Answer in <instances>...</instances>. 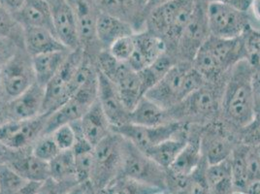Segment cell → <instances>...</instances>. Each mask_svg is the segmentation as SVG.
Listing matches in <instances>:
<instances>
[{"label":"cell","instance_id":"f5cc1de1","mask_svg":"<svg viewBox=\"0 0 260 194\" xmlns=\"http://www.w3.org/2000/svg\"><path fill=\"white\" fill-rule=\"evenodd\" d=\"M249 11L255 21L260 22V0H251Z\"/></svg>","mask_w":260,"mask_h":194},{"label":"cell","instance_id":"f6af8a7d","mask_svg":"<svg viewBox=\"0 0 260 194\" xmlns=\"http://www.w3.org/2000/svg\"><path fill=\"white\" fill-rule=\"evenodd\" d=\"M149 2L150 0H134L136 14H137V21H136V27H135L136 33H137V28L144 26V12L146 10Z\"/></svg>","mask_w":260,"mask_h":194},{"label":"cell","instance_id":"ab89813d","mask_svg":"<svg viewBox=\"0 0 260 194\" xmlns=\"http://www.w3.org/2000/svg\"><path fill=\"white\" fill-rule=\"evenodd\" d=\"M135 49V40L134 34L122 37L117 40L115 43L109 48V52L115 58L119 61L127 62L132 56Z\"/></svg>","mask_w":260,"mask_h":194},{"label":"cell","instance_id":"d6986e66","mask_svg":"<svg viewBox=\"0 0 260 194\" xmlns=\"http://www.w3.org/2000/svg\"><path fill=\"white\" fill-rule=\"evenodd\" d=\"M204 158L200 148V125L189 124L188 139L167 172L174 177H189L201 166Z\"/></svg>","mask_w":260,"mask_h":194},{"label":"cell","instance_id":"91938a15","mask_svg":"<svg viewBox=\"0 0 260 194\" xmlns=\"http://www.w3.org/2000/svg\"><path fill=\"white\" fill-rule=\"evenodd\" d=\"M2 94V88H1V79H0V95Z\"/></svg>","mask_w":260,"mask_h":194},{"label":"cell","instance_id":"4316f807","mask_svg":"<svg viewBox=\"0 0 260 194\" xmlns=\"http://www.w3.org/2000/svg\"><path fill=\"white\" fill-rule=\"evenodd\" d=\"M188 132L189 124H187L171 138L162 141L145 153L156 163H158L160 166H162L163 168L168 169V167L178 156V154L184 149L188 139Z\"/></svg>","mask_w":260,"mask_h":194},{"label":"cell","instance_id":"ac0fdd59","mask_svg":"<svg viewBox=\"0 0 260 194\" xmlns=\"http://www.w3.org/2000/svg\"><path fill=\"white\" fill-rule=\"evenodd\" d=\"M98 100L111 127L129 123L130 111L123 105L117 86L106 76L98 72Z\"/></svg>","mask_w":260,"mask_h":194},{"label":"cell","instance_id":"94428289","mask_svg":"<svg viewBox=\"0 0 260 194\" xmlns=\"http://www.w3.org/2000/svg\"><path fill=\"white\" fill-rule=\"evenodd\" d=\"M234 194H246V193H244V192H235V193Z\"/></svg>","mask_w":260,"mask_h":194},{"label":"cell","instance_id":"7dc6e473","mask_svg":"<svg viewBox=\"0 0 260 194\" xmlns=\"http://www.w3.org/2000/svg\"><path fill=\"white\" fill-rule=\"evenodd\" d=\"M253 101L255 116H260V74L253 77Z\"/></svg>","mask_w":260,"mask_h":194},{"label":"cell","instance_id":"4fadbf2b","mask_svg":"<svg viewBox=\"0 0 260 194\" xmlns=\"http://www.w3.org/2000/svg\"><path fill=\"white\" fill-rule=\"evenodd\" d=\"M208 0H195V7L189 22L176 46L173 55L178 61L192 62L195 54L211 36L207 21Z\"/></svg>","mask_w":260,"mask_h":194},{"label":"cell","instance_id":"7c38bea8","mask_svg":"<svg viewBox=\"0 0 260 194\" xmlns=\"http://www.w3.org/2000/svg\"><path fill=\"white\" fill-rule=\"evenodd\" d=\"M2 94L11 100L19 96L36 82L32 57L24 48H19L11 58L0 68Z\"/></svg>","mask_w":260,"mask_h":194},{"label":"cell","instance_id":"44dd1931","mask_svg":"<svg viewBox=\"0 0 260 194\" xmlns=\"http://www.w3.org/2000/svg\"><path fill=\"white\" fill-rule=\"evenodd\" d=\"M45 86L35 82L19 96L9 101L11 120H23L43 115Z\"/></svg>","mask_w":260,"mask_h":194},{"label":"cell","instance_id":"83f0119b","mask_svg":"<svg viewBox=\"0 0 260 194\" xmlns=\"http://www.w3.org/2000/svg\"><path fill=\"white\" fill-rule=\"evenodd\" d=\"M173 121L168 111L161 108L148 97L143 96L138 104L130 111L129 123L140 126H158Z\"/></svg>","mask_w":260,"mask_h":194},{"label":"cell","instance_id":"e0dca14e","mask_svg":"<svg viewBox=\"0 0 260 194\" xmlns=\"http://www.w3.org/2000/svg\"><path fill=\"white\" fill-rule=\"evenodd\" d=\"M54 33L70 51L81 49L76 15L67 0H55L51 4Z\"/></svg>","mask_w":260,"mask_h":194},{"label":"cell","instance_id":"2e32d148","mask_svg":"<svg viewBox=\"0 0 260 194\" xmlns=\"http://www.w3.org/2000/svg\"><path fill=\"white\" fill-rule=\"evenodd\" d=\"M76 15L81 49L92 60L102 50L98 40L96 24L99 15L94 0H67Z\"/></svg>","mask_w":260,"mask_h":194},{"label":"cell","instance_id":"9f6ffc18","mask_svg":"<svg viewBox=\"0 0 260 194\" xmlns=\"http://www.w3.org/2000/svg\"><path fill=\"white\" fill-rule=\"evenodd\" d=\"M252 147H253V150H254V152L256 154V157H257L260 164V144L257 146H252Z\"/></svg>","mask_w":260,"mask_h":194},{"label":"cell","instance_id":"8fae6325","mask_svg":"<svg viewBox=\"0 0 260 194\" xmlns=\"http://www.w3.org/2000/svg\"><path fill=\"white\" fill-rule=\"evenodd\" d=\"M84 56L85 53L82 49L72 51L59 71L45 86L44 115L50 116L72 97L71 83Z\"/></svg>","mask_w":260,"mask_h":194},{"label":"cell","instance_id":"e575fe53","mask_svg":"<svg viewBox=\"0 0 260 194\" xmlns=\"http://www.w3.org/2000/svg\"><path fill=\"white\" fill-rule=\"evenodd\" d=\"M0 38L12 39L23 47V27L0 3Z\"/></svg>","mask_w":260,"mask_h":194},{"label":"cell","instance_id":"ffe728a7","mask_svg":"<svg viewBox=\"0 0 260 194\" xmlns=\"http://www.w3.org/2000/svg\"><path fill=\"white\" fill-rule=\"evenodd\" d=\"M134 40L135 49L126 63L136 72L152 64L167 52V46L162 39L146 29L134 33Z\"/></svg>","mask_w":260,"mask_h":194},{"label":"cell","instance_id":"3957f363","mask_svg":"<svg viewBox=\"0 0 260 194\" xmlns=\"http://www.w3.org/2000/svg\"><path fill=\"white\" fill-rule=\"evenodd\" d=\"M206 84L192 62L178 61L144 96L169 111Z\"/></svg>","mask_w":260,"mask_h":194},{"label":"cell","instance_id":"6125c7cd","mask_svg":"<svg viewBox=\"0 0 260 194\" xmlns=\"http://www.w3.org/2000/svg\"><path fill=\"white\" fill-rule=\"evenodd\" d=\"M94 1H95V2H98V0H94Z\"/></svg>","mask_w":260,"mask_h":194},{"label":"cell","instance_id":"cb8c5ba5","mask_svg":"<svg viewBox=\"0 0 260 194\" xmlns=\"http://www.w3.org/2000/svg\"><path fill=\"white\" fill-rule=\"evenodd\" d=\"M23 48L30 56L68 50L53 31L42 27H23Z\"/></svg>","mask_w":260,"mask_h":194},{"label":"cell","instance_id":"7402d4cb","mask_svg":"<svg viewBox=\"0 0 260 194\" xmlns=\"http://www.w3.org/2000/svg\"><path fill=\"white\" fill-rule=\"evenodd\" d=\"M13 16L22 27H42L54 33L52 7L46 0H24Z\"/></svg>","mask_w":260,"mask_h":194},{"label":"cell","instance_id":"d4e9b609","mask_svg":"<svg viewBox=\"0 0 260 194\" xmlns=\"http://www.w3.org/2000/svg\"><path fill=\"white\" fill-rule=\"evenodd\" d=\"M136 33L133 25L117 17L99 12L96 24L98 40L102 50H109L112 44L122 37Z\"/></svg>","mask_w":260,"mask_h":194},{"label":"cell","instance_id":"836d02e7","mask_svg":"<svg viewBox=\"0 0 260 194\" xmlns=\"http://www.w3.org/2000/svg\"><path fill=\"white\" fill-rule=\"evenodd\" d=\"M50 177L57 181L77 180L75 159L72 150L60 151L49 162Z\"/></svg>","mask_w":260,"mask_h":194},{"label":"cell","instance_id":"5b68a950","mask_svg":"<svg viewBox=\"0 0 260 194\" xmlns=\"http://www.w3.org/2000/svg\"><path fill=\"white\" fill-rule=\"evenodd\" d=\"M226 76L216 83H206L186 97L182 103L169 110L171 119L186 124L204 125L219 119Z\"/></svg>","mask_w":260,"mask_h":194},{"label":"cell","instance_id":"1f68e13d","mask_svg":"<svg viewBox=\"0 0 260 194\" xmlns=\"http://www.w3.org/2000/svg\"><path fill=\"white\" fill-rule=\"evenodd\" d=\"M177 62L178 59L173 54L166 52L156 60H154L152 64L139 71L138 73L141 78L142 86L145 94L152 86H155Z\"/></svg>","mask_w":260,"mask_h":194},{"label":"cell","instance_id":"db71d44e","mask_svg":"<svg viewBox=\"0 0 260 194\" xmlns=\"http://www.w3.org/2000/svg\"><path fill=\"white\" fill-rule=\"evenodd\" d=\"M244 193L260 194V181L249 184V187L247 188V190Z\"/></svg>","mask_w":260,"mask_h":194},{"label":"cell","instance_id":"484cf974","mask_svg":"<svg viewBox=\"0 0 260 194\" xmlns=\"http://www.w3.org/2000/svg\"><path fill=\"white\" fill-rule=\"evenodd\" d=\"M79 122L84 137L93 147H95L112 131L111 124L98 100L87 110Z\"/></svg>","mask_w":260,"mask_h":194},{"label":"cell","instance_id":"f907efd6","mask_svg":"<svg viewBox=\"0 0 260 194\" xmlns=\"http://www.w3.org/2000/svg\"><path fill=\"white\" fill-rule=\"evenodd\" d=\"M40 184L41 183H39V182L27 181L15 194H37L38 189L40 187Z\"/></svg>","mask_w":260,"mask_h":194},{"label":"cell","instance_id":"c3c4849f","mask_svg":"<svg viewBox=\"0 0 260 194\" xmlns=\"http://www.w3.org/2000/svg\"><path fill=\"white\" fill-rule=\"evenodd\" d=\"M17 151H18L9 149L8 147L0 143V164H7L11 161Z\"/></svg>","mask_w":260,"mask_h":194},{"label":"cell","instance_id":"681fc988","mask_svg":"<svg viewBox=\"0 0 260 194\" xmlns=\"http://www.w3.org/2000/svg\"><path fill=\"white\" fill-rule=\"evenodd\" d=\"M217 1L223 2L238 10L244 12H249V6L251 3V0H217Z\"/></svg>","mask_w":260,"mask_h":194},{"label":"cell","instance_id":"5bb4252c","mask_svg":"<svg viewBox=\"0 0 260 194\" xmlns=\"http://www.w3.org/2000/svg\"><path fill=\"white\" fill-rule=\"evenodd\" d=\"M187 124L178 121H171L158 126H140L133 123H125L116 127H111L113 132L119 134L139 150L146 152L151 148L171 138Z\"/></svg>","mask_w":260,"mask_h":194},{"label":"cell","instance_id":"6f0895ef","mask_svg":"<svg viewBox=\"0 0 260 194\" xmlns=\"http://www.w3.org/2000/svg\"><path fill=\"white\" fill-rule=\"evenodd\" d=\"M152 194H169L167 191H164V190H159V191H156V192H154V193Z\"/></svg>","mask_w":260,"mask_h":194},{"label":"cell","instance_id":"ee69618b","mask_svg":"<svg viewBox=\"0 0 260 194\" xmlns=\"http://www.w3.org/2000/svg\"><path fill=\"white\" fill-rule=\"evenodd\" d=\"M19 48H23L12 39L0 38V68L5 64Z\"/></svg>","mask_w":260,"mask_h":194},{"label":"cell","instance_id":"bcb514c9","mask_svg":"<svg viewBox=\"0 0 260 194\" xmlns=\"http://www.w3.org/2000/svg\"><path fill=\"white\" fill-rule=\"evenodd\" d=\"M9 101L10 100L3 94L0 95V126L11 120L9 114Z\"/></svg>","mask_w":260,"mask_h":194},{"label":"cell","instance_id":"f546056e","mask_svg":"<svg viewBox=\"0 0 260 194\" xmlns=\"http://www.w3.org/2000/svg\"><path fill=\"white\" fill-rule=\"evenodd\" d=\"M205 176L209 194L235 193L230 157L217 164L207 165Z\"/></svg>","mask_w":260,"mask_h":194},{"label":"cell","instance_id":"6da1fadb","mask_svg":"<svg viewBox=\"0 0 260 194\" xmlns=\"http://www.w3.org/2000/svg\"><path fill=\"white\" fill-rule=\"evenodd\" d=\"M254 72L247 59L228 72L222 92L220 119L233 130H241L255 117L253 101Z\"/></svg>","mask_w":260,"mask_h":194},{"label":"cell","instance_id":"b9f144b4","mask_svg":"<svg viewBox=\"0 0 260 194\" xmlns=\"http://www.w3.org/2000/svg\"><path fill=\"white\" fill-rule=\"evenodd\" d=\"M78 184L79 182L76 180L57 181L49 177L41 183L37 194H66Z\"/></svg>","mask_w":260,"mask_h":194},{"label":"cell","instance_id":"11a10c76","mask_svg":"<svg viewBox=\"0 0 260 194\" xmlns=\"http://www.w3.org/2000/svg\"><path fill=\"white\" fill-rule=\"evenodd\" d=\"M66 194H86V183H79Z\"/></svg>","mask_w":260,"mask_h":194},{"label":"cell","instance_id":"f35d334b","mask_svg":"<svg viewBox=\"0 0 260 194\" xmlns=\"http://www.w3.org/2000/svg\"><path fill=\"white\" fill-rule=\"evenodd\" d=\"M60 151L51 134H44L40 136L31 147L33 154L37 158L48 163L53 160Z\"/></svg>","mask_w":260,"mask_h":194},{"label":"cell","instance_id":"7a4b0ae2","mask_svg":"<svg viewBox=\"0 0 260 194\" xmlns=\"http://www.w3.org/2000/svg\"><path fill=\"white\" fill-rule=\"evenodd\" d=\"M243 59H246L243 36L222 39L211 35L195 54L192 65L206 83H216Z\"/></svg>","mask_w":260,"mask_h":194},{"label":"cell","instance_id":"30bf717a","mask_svg":"<svg viewBox=\"0 0 260 194\" xmlns=\"http://www.w3.org/2000/svg\"><path fill=\"white\" fill-rule=\"evenodd\" d=\"M206 14L210 34L217 38H240L251 26L248 12L217 0L208 2Z\"/></svg>","mask_w":260,"mask_h":194},{"label":"cell","instance_id":"8992f818","mask_svg":"<svg viewBox=\"0 0 260 194\" xmlns=\"http://www.w3.org/2000/svg\"><path fill=\"white\" fill-rule=\"evenodd\" d=\"M124 139L111 131L94 147L93 168L89 183L96 188L107 187L120 174Z\"/></svg>","mask_w":260,"mask_h":194},{"label":"cell","instance_id":"f1b7e54d","mask_svg":"<svg viewBox=\"0 0 260 194\" xmlns=\"http://www.w3.org/2000/svg\"><path fill=\"white\" fill-rule=\"evenodd\" d=\"M71 52L68 50L55 51L31 56L36 82L46 86L59 71Z\"/></svg>","mask_w":260,"mask_h":194},{"label":"cell","instance_id":"277c9868","mask_svg":"<svg viewBox=\"0 0 260 194\" xmlns=\"http://www.w3.org/2000/svg\"><path fill=\"white\" fill-rule=\"evenodd\" d=\"M195 7V0H169L154 7L146 16L145 29L161 38L167 52L174 54Z\"/></svg>","mask_w":260,"mask_h":194},{"label":"cell","instance_id":"d6a6232c","mask_svg":"<svg viewBox=\"0 0 260 194\" xmlns=\"http://www.w3.org/2000/svg\"><path fill=\"white\" fill-rule=\"evenodd\" d=\"M99 11L129 22L136 30L137 14L134 0H98Z\"/></svg>","mask_w":260,"mask_h":194},{"label":"cell","instance_id":"680465c9","mask_svg":"<svg viewBox=\"0 0 260 194\" xmlns=\"http://www.w3.org/2000/svg\"><path fill=\"white\" fill-rule=\"evenodd\" d=\"M46 1H48V2H49V3H50V4H52V3H54V1H55V0H46Z\"/></svg>","mask_w":260,"mask_h":194},{"label":"cell","instance_id":"603a6c76","mask_svg":"<svg viewBox=\"0 0 260 194\" xmlns=\"http://www.w3.org/2000/svg\"><path fill=\"white\" fill-rule=\"evenodd\" d=\"M6 165L10 166L25 181L42 183L50 177L49 163L37 158L31 149L18 151L11 161Z\"/></svg>","mask_w":260,"mask_h":194},{"label":"cell","instance_id":"9c48e42d","mask_svg":"<svg viewBox=\"0 0 260 194\" xmlns=\"http://www.w3.org/2000/svg\"><path fill=\"white\" fill-rule=\"evenodd\" d=\"M98 73L96 69L73 96L70 97L53 114L48 116L44 134H51L61 125L69 124L82 119L87 110L98 100Z\"/></svg>","mask_w":260,"mask_h":194},{"label":"cell","instance_id":"8d00e7d4","mask_svg":"<svg viewBox=\"0 0 260 194\" xmlns=\"http://www.w3.org/2000/svg\"><path fill=\"white\" fill-rule=\"evenodd\" d=\"M108 187L111 194H152L159 191L157 188L122 176H119Z\"/></svg>","mask_w":260,"mask_h":194},{"label":"cell","instance_id":"816d5d0a","mask_svg":"<svg viewBox=\"0 0 260 194\" xmlns=\"http://www.w3.org/2000/svg\"><path fill=\"white\" fill-rule=\"evenodd\" d=\"M24 0H0L1 5L14 15L22 7Z\"/></svg>","mask_w":260,"mask_h":194},{"label":"cell","instance_id":"ba28073f","mask_svg":"<svg viewBox=\"0 0 260 194\" xmlns=\"http://www.w3.org/2000/svg\"><path fill=\"white\" fill-rule=\"evenodd\" d=\"M238 143V131L220 118L200 125V148L208 165L228 159Z\"/></svg>","mask_w":260,"mask_h":194},{"label":"cell","instance_id":"52a82bcc","mask_svg":"<svg viewBox=\"0 0 260 194\" xmlns=\"http://www.w3.org/2000/svg\"><path fill=\"white\" fill-rule=\"evenodd\" d=\"M124 139V138H123ZM119 176L166 191L168 172L133 144L124 139Z\"/></svg>","mask_w":260,"mask_h":194},{"label":"cell","instance_id":"74e56055","mask_svg":"<svg viewBox=\"0 0 260 194\" xmlns=\"http://www.w3.org/2000/svg\"><path fill=\"white\" fill-rule=\"evenodd\" d=\"M26 182L10 166L0 164V194H15Z\"/></svg>","mask_w":260,"mask_h":194},{"label":"cell","instance_id":"60d3db41","mask_svg":"<svg viewBox=\"0 0 260 194\" xmlns=\"http://www.w3.org/2000/svg\"><path fill=\"white\" fill-rule=\"evenodd\" d=\"M51 135L61 151L72 150L76 143V133L70 123L59 126L53 131Z\"/></svg>","mask_w":260,"mask_h":194},{"label":"cell","instance_id":"9a60e30c","mask_svg":"<svg viewBox=\"0 0 260 194\" xmlns=\"http://www.w3.org/2000/svg\"><path fill=\"white\" fill-rule=\"evenodd\" d=\"M48 116L23 120H10L0 126V143L15 151L31 149L33 144L44 134Z\"/></svg>","mask_w":260,"mask_h":194},{"label":"cell","instance_id":"4dcf8cb0","mask_svg":"<svg viewBox=\"0 0 260 194\" xmlns=\"http://www.w3.org/2000/svg\"><path fill=\"white\" fill-rule=\"evenodd\" d=\"M114 84L117 86L123 105L128 111H132L145 95L140 75L131 68L120 76Z\"/></svg>","mask_w":260,"mask_h":194},{"label":"cell","instance_id":"d590c367","mask_svg":"<svg viewBox=\"0 0 260 194\" xmlns=\"http://www.w3.org/2000/svg\"><path fill=\"white\" fill-rule=\"evenodd\" d=\"M246 59L254 74H260V30L251 26L243 35Z\"/></svg>","mask_w":260,"mask_h":194},{"label":"cell","instance_id":"7bdbcfd3","mask_svg":"<svg viewBox=\"0 0 260 194\" xmlns=\"http://www.w3.org/2000/svg\"><path fill=\"white\" fill-rule=\"evenodd\" d=\"M239 143L247 146L260 144V116H255L246 126L238 130Z\"/></svg>","mask_w":260,"mask_h":194}]
</instances>
